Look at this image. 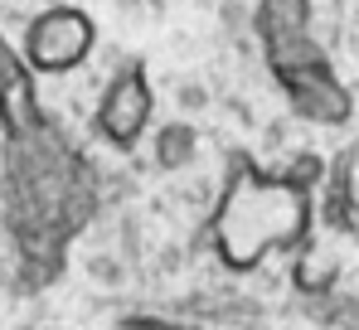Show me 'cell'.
<instances>
[{
	"instance_id": "1",
	"label": "cell",
	"mask_w": 359,
	"mask_h": 330,
	"mask_svg": "<svg viewBox=\"0 0 359 330\" xmlns=\"http://www.w3.org/2000/svg\"><path fill=\"white\" fill-rule=\"evenodd\" d=\"M5 233L25 286H49L68 263V243L97 214V180L83 151L44 117L34 131L5 141L0 165Z\"/></svg>"
},
{
	"instance_id": "2",
	"label": "cell",
	"mask_w": 359,
	"mask_h": 330,
	"mask_svg": "<svg viewBox=\"0 0 359 330\" xmlns=\"http://www.w3.org/2000/svg\"><path fill=\"white\" fill-rule=\"evenodd\" d=\"M316 194L292 185L282 170H262L252 156H233L219 204L204 223L214 258L229 272H257L272 253H297L311 243Z\"/></svg>"
},
{
	"instance_id": "3",
	"label": "cell",
	"mask_w": 359,
	"mask_h": 330,
	"mask_svg": "<svg viewBox=\"0 0 359 330\" xmlns=\"http://www.w3.org/2000/svg\"><path fill=\"white\" fill-rule=\"evenodd\" d=\"M97 49V20L88 15V10H78V5H44L29 25H25V44H20V58H25V68L39 78H59V73H73V68H83L88 54Z\"/></svg>"
},
{
	"instance_id": "4",
	"label": "cell",
	"mask_w": 359,
	"mask_h": 330,
	"mask_svg": "<svg viewBox=\"0 0 359 330\" xmlns=\"http://www.w3.org/2000/svg\"><path fill=\"white\" fill-rule=\"evenodd\" d=\"M156 121V93H151V78L141 63H126L107 78V88L97 93V107H93V126L97 136L112 146V151H136L146 141Z\"/></svg>"
},
{
	"instance_id": "5",
	"label": "cell",
	"mask_w": 359,
	"mask_h": 330,
	"mask_svg": "<svg viewBox=\"0 0 359 330\" xmlns=\"http://www.w3.org/2000/svg\"><path fill=\"white\" fill-rule=\"evenodd\" d=\"M277 88H282V98H287V107L297 112L301 121H316V126H340V121H350V112H355V98H350V88L335 78V68L301 73V78H287V83H277Z\"/></svg>"
},
{
	"instance_id": "6",
	"label": "cell",
	"mask_w": 359,
	"mask_h": 330,
	"mask_svg": "<svg viewBox=\"0 0 359 330\" xmlns=\"http://www.w3.org/2000/svg\"><path fill=\"white\" fill-rule=\"evenodd\" d=\"M39 121H44V112H39V78L29 68L0 78V136L15 141V136L34 131Z\"/></svg>"
},
{
	"instance_id": "7",
	"label": "cell",
	"mask_w": 359,
	"mask_h": 330,
	"mask_svg": "<svg viewBox=\"0 0 359 330\" xmlns=\"http://www.w3.org/2000/svg\"><path fill=\"white\" fill-rule=\"evenodd\" d=\"M151 156L161 170H184L199 161V126L189 121H161L151 131Z\"/></svg>"
},
{
	"instance_id": "8",
	"label": "cell",
	"mask_w": 359,
	"mask_h": 330,
	"mask_svg": "<svg viewBox=\"0 0 359 330\" xmlns=\"http://www.w3.org/2000/svg\"><path fill=\"white\" fill-rule=\"evenodd\" d=\"M257 44L287 39V34H306L311 29V0H262L257 5Z\"/></svg>"
},
{
	"instance_id": "9",
	"label": "cell",
	"mask_w": 359,
	"mask_h": 330,
	"mask_svg": "<svg viewBox=\"0 0 359 330\" xmlns=\"http://www.w3.org/2000/svg\"><path fill=\"white\" fill-rule=\"evenodd\" d=\"M282 175H287L292 185H301L306 194H316V190H320V180H325V161H320V156H311V151H301Z\"/></svg>"
},
{
	"instance_id": "10",
	"label": "cell",
	"mask_w": 359,
	"mask_h": 330,
	"mask_svg": "<svg viewBox=\"0 0 359 330\" xmlns=\"http://www.w3.org/2000/svg\"><path fill=\"white\" fill-rule=\"evenodd\" d=\"M126 330H224V326H199L189 316H126Z\"/></svg>"
},
{
	"instance_id": "11",
	"label": "cell",
	"mask_w": 359,
	"mask_h": 330,
	"mask_svg": "<svg viewBox=\"0 0 359 330\" xmlns=\"http://www.w3.org/2000/svg\"><path fill=\"white\" fill-rule=\"evenodd\" d=\"M20 68H25V58H20V49H15V44H10V39L0 34V78L20 73Z\"/></svg>"
},
{
	"instance_id": "12",
	"label": "cell",
	"mask_w": 359,
	"mask_h": 330,
	"mask_svg": "<svg viewBox=\"0 0 359 330\" xmlns=\"http://www.w3.org/2000/svg\"><path fill=\"white\" fill-rule=\"evenodd\" d=\"M0 165H5V136H0Z\"/></svg>"
},
{
	"instance_id": "13",
	"label": "cell",
	"mask_w": 359,
	"mask_h": 330,
	"mask_svg": "<svg viewBox=\"0 0 359 330\" xmlns=\"http://www.w3.org/2000/svg\"><path fill=\"white\" fill-rule=\"evenodd\" d=\"M39 5H59V0H39Z\"/></svg>"
}]
</instances>
